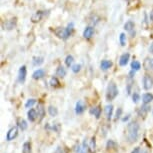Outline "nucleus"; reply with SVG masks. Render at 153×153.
I'll use <instances>...</instances> for the list:
<instances>
[{"mask_svg": "<svg viewBox=\"0 0 153 153\" xmlns=\"http://www.w3.org/2000/svg\"><path fill=\"white\" fill-rule=\"evenodd\" d=\"M139 130H140V126L137 121H131V122L128 123V125H127L126 138L129 143H134L138 140Z\"/></svg>", "mask_w": 153, "mask_h": 153, "instance_id": "1", "label": "nucleus"}, {"mask_svg": "<svg viewBox=\"0 0 153 153\" xmlns=\"http://www.w3.org/2000/svg\"><path fill=\"white\" fill-rule=\"evenodd\" d=\"M74 28H73V23H70L68 24V26L66 28H63V27H58L56 29L53 30V32L55 33V35L58 37L60 39H63V40H66L68 39L70 35L73 32Z\"/></svg>", "mask_w": 153, "mask_h": 153, "instance_id": "2", "label": "nucleus"}, {"mask_svg": "<svg viewBox=\"0 0 153 153\" xmlns=\"http://www.w3.org/2000/svg\"><path fill=\"white\" fill-rule=\"evenodd\" d=\"M118 93H119V91H118L116 84L113 81L109 82V84L107 86V90H106V100L107 101L114 100L117 97Z\"/></svg>", "mask_w": 153, "mask_h": 153, "instance_id": "3", "label": "nucleus"}, {"mask_svg": "<svg viewBox=\"0 0 153 153\" xmlns=\"http://www.w3.org/2000/svg\"><path fill=\"white\" fill-rule=\"evenodd\" d=\"M142 83H143V88L145 90H150L153 87V77L148 74L144 75Z\"/></svg>", "mask_w": 153, "mask_h": 153, "instance_id": "4", "label": "nucleus"}, {"mask_svg": "<svg viewBox=\"0 0 153 153\" xmlns=\"http://www.w3.org/2000/svg\"><path fill=\"white\" fill-rule=\"evenodd\" d=\"M16 25V18L7 19L2 23V28L4 30H12Z\"/></svg>", "mask_w": 153, "mask_h": 153, "instance_id": "5", "label": "nucleus"}, {"mask_svg": "<svg viewBox=\"0 0 153 153\" xmlns=\"http://www.w3.org/2000/svg\"><path fill=\"white\" fill-rule=\"evenodd\" d=\"M17 135H18V127L14 126L8 130L7 134H6V140L7 141H12L17 137Z\"/></svg>", "mask_w": 153, "mask_h": 153, "instance_id": "6", "label": "nucleus"}, {"mask_svg": "<svg viewBox=\"0 0 153 153\" xmlns=\"http://www.w3.org/2000/svg\"><path fill=\"white\" fill-rule=\"evenodd\" d=\"M45 12H46V11H42V10L36 11V12L34 13L32 16H31V21H32L33 23H37V22L41 21L43 17L45 16V14H46Z\"/></svg>", "mask_w": 153, "mask_h": 153, "instance_id": "7", "label": "nucleus"}, {"mask_svg": "<svg viewBox=\"0 0 153 153\" xmlns=\"http://www.w3.org/2000/svg\"><path fill=\"white\" fill-rule=\"evenodd\" d=\"M26 75H27V69H26V66L25 65H22L20 67L19 71H18V81L20 83H23L26 79Z\"/></svg>", "mask_w": 153, "mask_h": 153, "instance_id": "8", "label": "nucleus"}, {"mask_svg": "<svg viewBox=\"0 0 153 153\" xmlns=\"http://www.w3.org/2000/svg\"><path fill=\"white\" fill-rule=\"evenodd\" d=\"M27 117H28V120L30 121V122H34L37 117H38V114H37V110H35V109L31 108L28 110L27 112Z\"/></svg>", "mask_w": 153, "mask_h": 153, "instance_id": "9", "label": "nucleus"}, {"mask_svg": "<svg viewBox=\"0 0 153 153\" xmlns=\"http://www.w3.org/2000/svg\"><path fill=\"white\" fill-rule=\"evenodd\" d=\"M94 34V27L92 26H87L83 31V37L86 39H90Z\"/></svg>", "mask_w": 153, "mask_h": 153, "instance_id": "10", "label": "nucleus"}, {"mask_svg": "<svg viewBox=\"0 0 153 153\" xmlns=\"http://www.w3.org/2000/svg\"><path fill=\"white\" fill-rule=\"evenodd\" d=\"M129 58H130V54L129 53H124L120 56L119 59V65L120 66H126L127 63L129 61Z\"/></svg>", "mask_w": 153, "mask_h": 153, "instance_id": "11", "label": "nucleus"}, {"mask_svg": "<svg viewBox=\"0 0 153 153\" xmlns=\"http://www.w3.org/2000/svg\"><path fill=\"white\" fill-rule=\"evenodd\" d=\"M84 111H85V105L83 104L82 101H78V102L76 103V106H75V113L80 115Z\"/></svg>", "mask_w": 153, "mask_h": 153, "instance_id": "12", "label": "nucleus"}, {"mask_svg": "<svg viewBox=\"0 0 153 153\" xmlns=\"http://www.w3.org/2000/svg\"><path fill=\"white\" fill-rule=\"evenodd\" d=\"M45 76V71L43 69H37L33 72L32 74V78L35 79V80H38V79H41L42 77Z\"/></svg>", "mask_w": 153, "mask_h": 153, "instance_id": "13", "label": "nucleus"}, {"mask_svg": "<svg viewBox=\"0 0 153 153\" xmlns=\"http://www.w3.org/2000/svg\"><path fill=\"white\" fill-rule=\"evenodd\" d=\"M17 126H18V128L20 129V130L24 131L27 129L28 124H27L26 121L23 119V118H18V119H17Z\"/></svg>", "mask_w": 153, "mask_h": 153, "instance_id": "14", "label": "nucleus"}, {"mask_svg": "<svg viewBox=\"0 0 153 153\" xmlns=\"http://www.w3.org/2000/svg\"><path fill=\"white\" fill-rule=\"evenodd\" d=\"M112 65H113V63L111 60H102L100 63V68L102 70H108L109 68L112 67Z\"/></svg>", "mask_w": 153, "mask_h": 153, "instance_id": "15", "label": "nucleus"}, {"mask_svg": "<svg viewBox=\"0 0 153 153\" xmlns=\"http://www.w3.org/2000/svg\"><path fill=\"white\" fill-rule=\"evenodd\" d=\"M105 115H106V118H107V120H110L112 118V115H113V105H106L105 108Z\"/></svg>", "mask_w": 153, "mask_h": 153, "instance_id": "16", "label": "nucleus"}, {"mask_svg": "<svg viewBox=\"0 0 153 153\" xmlns=\"http://www.w3.org/2000/svg\"><path fill=\"white\" fill-rule=\"evenodd\" d=\"M153 101V94L152 93H144L142 95V102L143 104H149Z\"/></svg>", "mask_w": 153, "mask_h": 153, "instance_id": "17", "label": "nucleus"}, {"mask_svg": "<svg viewBox=\"0 0 153 153\" xmlns=\"http://www.w3.org/2000/svg\"><path fill=\"white\" fill-rule=\"evenodd\" d=\"M37 114H38L40 120H42L43 117L45 116V109L41 103H38V105H37Z\"/></svg>", "mask_w": 153, "mask_h": 153, "instance_id": "18", "label": "nucleus"}, {"mask_svg": "<svg viewBox=\"0 0 153 153\" xmlns=\"http://www.w3.org/2000/svg\"><path fill=\"white\" fill-rule=\"evenodd\" d=\"M135 28V23L133 21H131V20H129V21H127L125 24H124V29L126 31H128V32H131V31H133Z\"/></svg>", "mask_w": 153, "mask_h": 153, "instance_id": "19", "label": "nucleus"}, {"mask_svg": "<svg viewBox=\"0 0 153 153\" xmlns=\"http://www.w3.org/2000/svg\"><path fill=\"white\" fill-rule=\"evenodd\" d=\"M143 66L145 67L146 70H153V58L152 59L146 58L143 63Z\"/></svg>", "mask_w": 153, "mask_h": 153, "instance_id": "20", "label": "nucleus"}, {"mask_svg": "<svg viewBox=\"0 0 153 153\" xmlns=\"http://www.w3.org/2000/svg\"><path fill=\"white\" fill-rule=\"evenodd\" d=\"M90 114H93L96 119L100 117V114H101V107L100 106H96V107H93L90 109Z\"/></svg>", "mask_w": 153, "mask_h": 153, "instance_id": "21", "label": "nucleus"}, {"mask_svg": "<svg viewBox=\"0 0 153 153\" xmlns=\"http://www.w3.org/2000/svg\"><path fill=\"white\" fill-rule=\"evenodd\" d=\"M133 78H131V77H128V79H127V88H126V90H127V94H129L130 95L131 94V92H132V86H133Z\"/></svg>", "mask_w": 153, "mask_h": 153, "instance_id": "22", "label": "nucleus"}, {"mask_svg": "<svg viewBox=\"0 0 153 153\" xmlns=\"http://www.w3.org/2000/svg\"><path fill=\"white\" fill-rule=\"evenodd\" d=\"M56 75L58 77H61V78H63V77L66 75V69L63 67V66H59V67L56 69Z\"/></svg>", "mask_w": 153, "mask_h": 153, "instance_id": "23", "label": "nucleus"}, {"mask_svg": "<svg viewBox=\"0 0 153 153\" xmlns=\"http://www.w3.org/2000/svg\"><path fill=\"white\" fill-rule=\"evenodd\" d=\"M22 153H31V143L26 141L23 143L22 146Z\"/></svg>", "mask_w": 153, "mask_h": 153, "instance_id": "24", "label": "nucleus"}, {"mask_svg": "<svg viewBox=\"0 0 153 153\" xmlns=\"http://www.w3.org/2000/svg\"><path fill=\"white\" fill-rule=\"evenodd\" d=\"M48 113L50 116H52V117H55L57 116V114H58V110H57V108L56 107H54V106H49L48 107Z\"/></svg>", "mask_w": 153, "mask_h": 153, "instance_id": "25", "label": "nucleus"}, {"mask_svg": "<svg viewBox=\"0 0 153 153\" xmlns=\"http://www.w3.org/2000/svg\"><path fill=\"white\" fill-rule=\"evenodd\" d=\"M140 68H141L140 62L136 61V60H133V61L131 62V69H132V70L138 71V70H140Z\"/></svg>", "mask_w": 153, "mask_h": 153, "instance_id": "26", "label": "nucleus"}, {"mask_svg": "<svg viewBox=\"0 0 153 153\" xmlns=\"http://www.w3.org/2000/svg\"><path fill=\"white\" fill-rule=\"evenodd\" d=\"M49 83H50V86H52L54 88L59 87V85H60V82L57 77H52V78L50 79V82Z\"/></svg>", "mask_w": 153, "mask_h": 153, "instance_id": "27", "label": "nucleus"}, {"mask_svg": "<svg viewBox=\"0 0 153 153\" xmlns=\"http://www.w3.org/2000/svg\"><path fill=\"white\" fill-rule=\"evenodd\" d=\"M74 62V57L72 55H67L65 58V64L67 67H70V66H72V64H73Z\"/></svg>", "mask_w": 153, "mask_h": 153, "instance_id": "28", "label": "nucleus"}, {"mask_svg": "<svg viewBox=\"0 0 153 153\" xmlns=\"http://www.w3.org/2000/svg\"><path fill=\"white\" fill-rule=\"evenodd\" d=\"M43 62H44V59H43V57H34V58H33V65L34 66L41 65Z\"/></svg>", "mask_w": 153, "mask_h": 153, "instance_id": "29", "label": "nucleus"}, {"mask_svg": "<svg viewBox=\"0 0 153 153\" xmlns=\"http://www.w3.org/2000/svg\"><path fill=\"white\" fill-rule=\"evenodd\" d=\"M88 149H89V145L86 142V139L83 141L82 146H81V150H80L79 153H88Z\"/></svg>", "mask_w": 153, "mask_h": 153, "instance_id": "30", "label": "nucleus"}, {"mask_svg": "<svg viewBox=\"0 0 153 153\" xmlns=\"http://www.w3.org/2000/svg\"><path fill=\"white\" fill-rule=\"evenodd\" d=\"M106 147H107V149L116 148V147H117V143L114 142L113 140H108L107 141V144H106Z\"/></svg>", "mask_w": 153, "mask_h": 153, "instance_id": "31", "label": "nucleus"}, {"mask_svg": "<svg viewBox=\"0 0 153 153\" xmlns=\"http://www.w3.org/2000/svg\"><path fill=\"white\" fill-rule=\"evenodd\" d=\"M35 103H36V100L33 99V98H31V99H28L27 102L25 103V107H26V108H31L34 104H35Z\"/></svg>", "mask_w": 153, "mask_h": 153, "instance_id": "32", "label": "nucleus"}, {"mask_svg": "<svg viewBox=\"0 0 153 153\" xmlns=\"http://www.w3.org/2000/svg\"><path fill=\"white\" fill-rule=\"evenodd\" d=\"M119 42H120L121 46H125V44H126V35H125V33H121L120 34Z\"/></svg>", "mask_w": 153, "mask_h": 153, "instance_id": "33", "label": "nucleus"}, {"mask_svg": "<svg viewBox=\"0 0 153 153\" xmlns=\"http://www.w3.org/2000/svg\"><path fill=\"white\" fill-rule=\"evenodd\" d=\"M95 137H92L91 138V140H90V144H89V149L91 150V152L92 153H94L95 151Z\"/></svg>", "mask_w": 153, "mask_h": 153, "instance_id": "34", "label": "nucleus"}, {"mask_svg": "<svg viewBox=\"0 0 153 153\" xmlns=\"http://www.w3.org/2000/svg\"><path fill=\"white\" fill-rule=\"evenodd\" d=\"M71 70L74 72V73H78V72L81 70V65L80 64H74L71 66Z\"/></svg>", "mask_w": 153, "mask_h": 153, "instance_id": "35", "label": "nucleus"}, {"mask_svg": "<svg viewBox=\"0 0 153 153\" xmlns=\"http://www.w3.org/2000/svg\"><path fill=\"white\" fill-rule=\"evenodd\" d=\"M139 100H140V95L138 94L137 92H134V93L132 94V101H133L134 103H137Z\"/></svg>", "mask_w": 153, "mask_h": 153, "instance_id": "36", "label": "nucleus"}, {"mask_svg": "<svg viewBox=\"0 0 153 153\" xmlns=\"http://www.w3.org/2000/svg\"><path fill=\"white\" fill-rule=\"evenodd\" d=\"M121 113H122V109H121V108H118V110H117V112H116V119H118V118L120 117Z\"/></svg>", "mask_w": 153, "mask_h": 153, "instance_id": "37", "label": "nucleus"}, {"mask_svg": "<svg viewBox=\"0 0 153 153\" xmlns=\"http://www.w3.org/2000/svg\"><path fill=\"white\" fill-rule=\"evenodd\" d=\"M131 153H140V147H135Z\"/></svg>", "mask_w": 153, "mask_h": 153, "instance_id": "38", "label": "nucleus"}, {"mask_svg": "<svg viewBox=\"0 0 153 153\" xmlns=\"http://www.w3.org/2000/svg\"><path fill=\"white\" fill-rule=\"evenodd\" d=\"M149 52L151 53V54H153V42L149 46Z\"/></svg>", "mask_w": 153, "mask_h": 153, "instance_id": "39", "label": "nucleus"}, {"mask_svg": "<svg viewBox=\"0 0 153 153\" xmlns=\"http://www.w3.org/2000/svg\"><path fill=\"white\" fill-rule=\"evenodd\" d=\"M129 117H130V115H127L126 117H124V118H123V119H122V121H123V122H125V121H127V120L129 119Z\"/></svg>", "mask_w": 153, "mask_h": 153, "instance_id": "40", "label": "nucleus"}, {"mask_svg": "<svg viewBox=\"0 0 153 153\" xmlns=\"http://www.w3.org/2000/svg\"><path fill=\"white\" fill-rule=\"evenodd\" d=\"M150 20L153 21V9L151 10V12H150Z\"/></svg>", "mask_w": 153, "mask_h": 153, "instance_id": "41", "label": "nucleus"}]
</instances>
